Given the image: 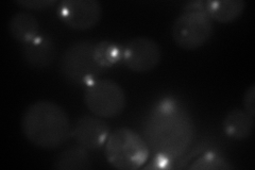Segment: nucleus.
Wrapping results in <instances>:
<instances>
[{"label": "nucleus", "mask_w": 255, "mask_h": 170, "mask_svg": "<svg viewBox=\"0 0 255 170\" xmlns=\"http://www.w3.org/2000/svg\"><path fill=\"white\" fill-rule=\"evenodd\" d=\"M20 127L26 139L42 149H57L71 135L66 111L50 100H38L28 105Z\"/></svg>", "instance_id": "f257e3e1"}, {"label": "nucleus", "mask_w": 255, "mask_h": 170, "mask_svg": "<svg viewBox=\"0 0 255 170\" xmlns=\"http://www.w3.org/2000/svg\"><path fill=\"white\" fill-rule=\"evenodd\" d=\"M214 34V23L204 12H183L172 25L174 43L184 50L204 46Z\"/></svg>", "instance_id": "39448f33"}, {"label": "nucleus", "mask_w": 255, "mask_h": 170, "mask_svg": "<svg viewBox=\"0 0 255 170\" xmlns=\"http://www.w3.org/2000/svg\"><path fill=\"white\" fill-rule=\"evenodd\" d=\"M162 59V51L155 40L149 37H135L127 44L123 51L126 66L135 72L153 70Z\"/></svg>", "instance_id": "0eeeda50"}, {"label": "nucleus", "mask_w": 255, "mask_h": 170, "mask_svg": "<svg viewBox=\"0 0 255 170\" xmlns=\"http://www.w3.org/2000/svg\"><path fill=\"white\" fill-rule=\"evenodd\" d=\"M222 127L228 136L237 141H243L251 136L254 129V118L245 110L234 109L223 118Z\"/></svg>", "instance_id": "9b49d317"}, {"label": "nucleus", "mask_w": 255, "mask_h": 170, "mask_svg": "<svg viewBox=\"0 0 255 170\" xmlns=\"http://www.w3.org/2000/svg\"><path fill=\"white\" fill-rule=\"evenodd\" d=\"M53 167L60 170H86L92 169L93 166L86 149L80 146L60 153L54 161Z\"/></svg>", "instance_id": "ddd939ff"}, {"label": "nucleus", "mask_w": 255, "mask_h": 170, "mask_svg": "<svg viewBox=\"0 0 255 170\" xmlns=\"http://www.w3.org/2000/svg\"><path fill=\"white\" fill-rule=\"evenodd\" d=\"M234 167L228 163V161L219 156L218 153L215 152H207L200 159H198L194 162L193 165L189 166V169L196 170H213V169H233Z\"/></svg>", "instance_id": "2eb2a0df"}, {"label": "nucleus", "mask_w": 255, "mask_h": 170, "mask_svg": "<svg viewBox=\"0 0 255 170\" xmlns=\"http://www.w3.org/2000/svg\"><path fill=\"white\" fill-rule=\"evenodd\" d=\"M246 2L243 0H209L204 1V13L212 20L221 23L232 22L241 17L245 11Z\"/></svg>", "instance_id": "9d476101"}, {"label": "nucleus", "mask_w": 255, "mask_h": 170, "mask_svg": "<svg viewBox=\"0 0 255 170\" xmlns=\"http://www.w3.org/2000/svg\"><path fill=\"white\" fill-rule=\"evenodd\" d=\"M16 4L33 11H42L57 4V0H16Z\"/></svg>", "instance_id": "dca6fc26"}, {"label": "nucleus", "mask_w": 255, "mask_h": 170, "mask_svg": "<svg viewBox=\"0 0 255 170\" xmlns=\"http://www.w3.org/2000/svg\"><path fill=\"white\" fill-rule=\"evenodd\" d=\"M95 45L90 40H78L63 52L60 60L61 75L75 84H91L103 68L94 58Z\"/></svg>", "instance_id": "7ed1b4c3"}, {"label": "nucleus", "mask_w": 255, "mask_h": 170, "mask_svg": "<svg viewBox=\"0 0 255 170\" xmlns=\"http://www.w3.org/2000/svg\"><path fill=\"white\" fill-rule=\"evenodd\" d=\"M58 15L68 27L84 31L97 26L102 7L97 0H64L58 7Z\"/></svg>", "instance_id": "423d86ee"}, {"label": "nucleus", "mask_w": 255, "mask_h": 170, "mask_svg": "<svg viewBox=\"0 0 255 170\" xmlns=\"http://www.w3.org/2000/svg\"><path fill=\"white\" fill-rule=\"evenodd\" d=\"M110 127L101 117H80L74 128V137L81 147L90 150L101 148L110 135Z\"/></svg>", "instance_id": "6e6552de"}, {"label": "nucleus", "mask_w": 255, "mask_h": 170, "mask_svg": "<svg viewBox=\"0 0 255 170\" xmlns=\"http://www.w3.org/2000/svg\"><path fill=\"white\" fill-rule=\"evenodd\" d=\"M84 102L95 116L113 118L124 112L127 98L123 87L115 81L99 79L87 85Z\"/></svg>", "instance_id": "20e7f679"}, {"label": "nucleus", "mask_w": 255, "mask_h": 170, "mask_svg": "<svg viewBox=\"0 0 255 170\" xmlns=\"http://www.w3.org/2000/svg\"><path fill=\"white\" fill-rule=\"evenodd\" d=\"M22 58L28 65L35 69L49 67L57 59V45L46 34H38L31 42L23 44L21 48Z\"/></svg>", "instance_id": "1a4fd4ad"}, {"label": "nucleus", "mask_w": 255, "mask_h": 170, "mask_svg": "<svg viewBox=\"0 0 255 170\" xmlns=\"http://www.w3.org/2000/svg\"><path fill=\"white\" fill-rule=\"evenodd\" d=\"M109 164L121 170H136L149 159L148 145L142 137L129 128L110 133L105 145Z\"/></svg>", "instance_id": "f03ea898"}, {"label": "nucleus", "mask_w": 255, "mask_h": 170, "mask_svg": "<svg viewBox=\"0 0 255 170\" xmlns=\"http://www.w3.org/2000/svg\"><path fill=\"white\" fill-rule=\"evenodd\" d=\"M9 32L15 40L22 45L27 44L38 35L39 22L32 14L18 12L10 19Z\"/></svg>", "instance_id": "f8f14e48"}, {"label": "nucleus", "mask_w": 255, "mask_h": 170, "mask_svg": "<svg viewBox=\"0 0 255 170\" xmlns=\"http://www.w3.org/2000/svg\"><path fill=\"white\" fill-rule=\"evenodd\" d=\"M94 58L98 65L105 69L113 66L115 63L121 60V58H123V53L121 48L116 44L109 42V40H103V42L95 45Z\"/></svg>", "instance_id": "4468645a"}, {"label": "nucleus", "mask_w": 255, "mask_h": 170, "mask_svg": "<svg viewBox=\"0 0 255 170\" xmlns=\"http://www.w3.org/2000/svg\"><path fill=\"white\" fill-rule=\"evenodd\" d=\"M243 104L245 111L248 113L251 117H255V85L252 84L248 90L246 91L243 99Z\"/></svg>", "instance_id": "f3484780"}]
</instances>
